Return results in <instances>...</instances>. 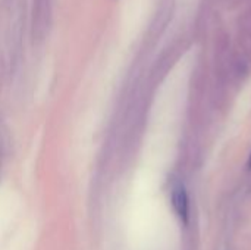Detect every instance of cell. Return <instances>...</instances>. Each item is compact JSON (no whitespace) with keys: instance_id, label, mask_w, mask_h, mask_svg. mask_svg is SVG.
Here are the masks:
<instances>
[{"instance_id":"6da1fadb","label":"cell","mask_w":251,"mask_h":250,"mask_svg":"<svg viewBox=\"0 0 251 250\" xmlns=\"http://www.w3.org/2000/svg\"><path fill=\"white\" fill-rule=\"evenodd\" d=\"M172 205L184 224L188 222V194L184 186H176L172 192Z\"/></svg>"},{"instance_id":"7a4b0ae2","label":"cell","mask_w":251,"mask_h":250,"mask_svg":"<svg viewBox=\"0 0 251 250\" xmlns=\"http://www.w3.org/2000/svg\"><path fill=\"white\" fill-rule=\"evenodd\" d=\"M249 165H250V168H251V156H250V164H249Z\"/></svg>"}]
</instances>
